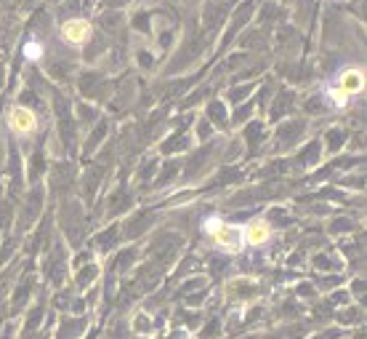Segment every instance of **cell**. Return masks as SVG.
I'll return each mask as SVG.
<instances>
[{
  "label": "cell",
  "instance_id": "obj_5",
  "mask_svg": "<svg viewBox=\"0 0 367 339\" xmlns=\"http://www.w3.org/2000/svg\"><path fill=\"white\" fill-rule=\"evenodd\" d=\"M245 235H248V243L259 246V243H266V241H269V227L263 225V222H253V225H248Z\"/></svg>",
  "mask_w": 367,
  "mask_h": 339
},
{
  "label": "cell",
  "instance_id": "obj_1",
  "mask_svg": "<svg viewBox=\"0 0 367 339\" xmlns=\"http://www.w3.org/2000/svg\"><path fill=\"white\" fill-rule=\"evenodd\" d=\"M62 35H64L67 43L80 45L83 41H88V35H91V24H88L86 19H69V22L62 27Z\"/></svg>",
  "mask_w": 367,
  "mask_h": 339
},
{
  "label": "cell",
  "instance_id": "obj_2",
  "mask_svg": "<svg viewBox=\"0 0 367 339\" xmlns=\"http://www.w3.org/2000/svg\"><path fill=\"white\" fill-rule=\"evenodd\" d=\"M8 123H11L14 131H32L38 120H35V113H32V110H27V107H14L11 115H8Z\"/></svg>",
  "mask_w": 367,
  "mask_h": 339
},
{
  "label": "cell",
  "instance_id": "obj_4",
  "mask_svg": "<svg viewBox=\"0 0 367 339\" xmlns=\"http://www.w3.org/2000/svg\"><path fill=\"white\" fill-rule=\"evenodd\" d=\"M362 86H365V75L359 69H346L344 78H341L344 94H357V91H362Z\"/></svg>",
  "mask_w": 367,
  "mask_h": 339
},
{
  "label": "cell",
  "instance_id": "obj_3",
  "mask_svg": "<svg viewBox=\"0 0 367 339\" xmlns=\"http://www.w3.org/2000/svg\"><path fill=\"white\" fill-rule=\"evenodd\" d=\"M216 243L221 249L235 251L239 249V230L237 227H218L216 230Z\"/></svg>",
  "mask_w": 367,
  "mask_h": 339
}]
</instances>
